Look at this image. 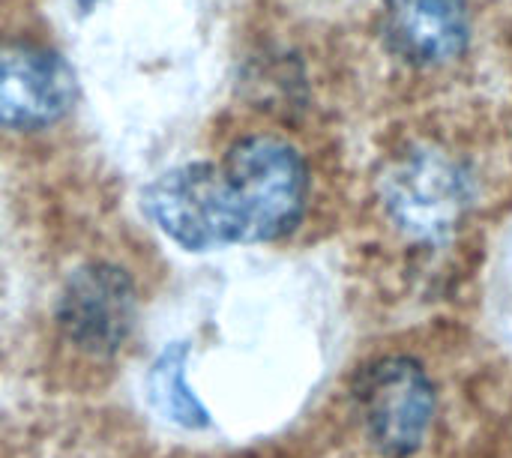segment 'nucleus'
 <instances>
[{
    "instance_id": "f257e3e1",
    "label": "nucleus",
    "mask_w": 512,
    "mask_h": 458,
    "mask_svg": "<svg viewBox=\"0 0 512 458\" xmlns=\"http://www.w3.org/2000/svg\"><path fill=\"white\" fill-rule=\"evenodd\" d=\"M216 249L288 237L309 204V165L279 135H246L213 165Z\"/></svg>"
},
{
    "instance_id": "f03ea898",
    "label": "nucleus",
    "mask_w": 512,
    "mask_h": 458,
    "mask_svg": "<svg viewBox=\"0 0 512 458\" xmlns=\"http://www.w3.org/2000/svg\"><path fill=\"white\" fill-rule=\"evenodd\" d=\"M387 222L417 246H444L471 219L480 201V177L468 153L438 138H414L399 147L381 174Z\"/></svg>"
},
{
    "instance_id": "7ed1b4c3",
    "label": "nucleus",
    "mask_w": 512,
    "mask_h": 458,
    "mask_svg": "<svg viewBox=\"0 0 512 458\" xmlns=\"http://www.w3.org/2000/svg\"><path fill=\"white\" fill-rule=\"evenodd\" d=\"M354 402L369 441L390 458L414 456L435 420L438 396L426 369L411 357H384L354 381Z\"/></svg>"
},
{
    "instance_id": "20e7f679",
    "label": "nucleus",
    "mask_w": 512,
    "mask_h": 458,
    "mask_svg": "<svg viewBox=\"0 0 512 458\" xmlns=\"http://www.w3.org/2000/svg\"><path fill=\"white\" fill-rule=\"evenodd\" d=\"M138 294L129 273L117 264L93 261L78 267L60 294L57 324L72 348L90 357L114 354L132 333Z\"/></svg>"
},
{
    "instance_id": "39448f33",
    "label": "nucleus",
    "mask_w": 512,
    "mask_h": 458,
    "mask_svg": "<svg viewBox=\"0 0 512 458\" xmlns=\"http://www.w3.org/2000/svg\"><path fill=\"white\" fill-rule=\"evenodd\" d=\"M78 96L75 69L51 48L0 39V126L36 132L63 120Z\"/></svg>"
},
{
    "instance_id": "423d86ee",
    "label": "nucleus",
    "mask_w": 512,
    "mask_h": 458,
    "mask_svg": "<svg viewBox=\"0 0 512 458\" xmlns=\"http://www.w3.org/2000/svg\"><path fill=\"white\" fill-rule=\"evenodd\" d=\"M0 458H147L120 417H33L0 432Z\"/></svg>"
},
{
    "instance_id": "0eeeda50",
    "label": "nucleus",
    "mask_w": 512,
    "mask_h": 458,
    "mask_svg": "<svg viewBox=\"0 0 512 458\" xmlns=\"http://www.w3.org/2000/svg\"><path fill=\"white\" fill-rule=\"evenodd\" d=\"M384 24L393 48L420 69L450 66L471 45L465 0H384Z\"/></svg>"
},
{
    "instance_id": "6e6552de",
    "label": "nucleus",
    "mask_w": 512,
    "mask_h": 458,
    "mask_svg": "<svg viewBox=\"0 0 512 458\" xmlns=\"http://www.w3.org/2000/svg\"><path fill=\"white\" fill-rule=\"evenodd\" d=\"M183 363H186V348L183 345L165 351L162 360L156 363V372H153V393H156V399L162 402L165 411H171L177 420L192 426V423L204 420V411L198 408V402L192 399V393L183 384Z\"/></svg>"
},
{
    "instance_id": "1a4fd4ad",
    "label": "nucleus",
    "mask_w": 512,
    "mask_h": 458,
    "mask_svg": "<svg viewBox=\"0 0 512 458\" xmlns=\"http://www.w3.org/2000/svg\"><path fill=\"white\" fill-rule=\"evenodd\" d=\"M96 3H99V0H78L81 9H90V6H96Z\"/></svg>"
}]
</instances>
